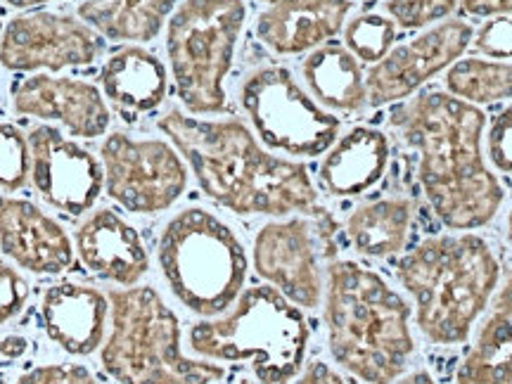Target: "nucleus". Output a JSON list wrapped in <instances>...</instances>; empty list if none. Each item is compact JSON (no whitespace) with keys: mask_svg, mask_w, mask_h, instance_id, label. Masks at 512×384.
I'll return each mask as SVG.
<instances>
[{"mask_svg":"<svg viewBox=\"0 0 512 384\" xmlns=\"http://www.w3.org/2000/svg\"><path fill=\"white\" fill-rule=\"evenodd\" d=\"M392 128L418 155V181L448 230L496 219L505 190L484 157L486 114L446 91H425L392 112Z\"/></svg>","mask_w":512,"mask_h":384,"instance_id":"1","label":"nucleus"},{"mask_svg":"<svg viewBox=\"0 0 512 384\" xmlns=\"http://www.w3.org/2000/svg\"><path fill=\"white\" fill-rule=\"evenodd\" d=\"M204 195L240 216H311L318 190L302 162L268 152L245 121L169 110L157 121Z\"/></svg>","mask_w":512,"mask_h":384,"instance_id":"2","label":"nucleus"},{"mask_svg":"<svg viewBox=\"0 0 512 384\" xmlns=\"http://www.w3.org/2000/svg\"><path fill=\"white\" fill-rule=\"evenodd\" d=\"M323 318L339 368L368 384H394L415 354L413 304L380 273L349 259L328 261Z\"/></svg>","mask_w":512,"mask_h":384,"instance_id":"3","label":"nucleus"},{"mask_svg":"<svg viewBox=\"0 0 512 384\" xmlns=\"http://www.w3.org/2000/svg\"><path fill=\"white\" fill-rule=\"evenodd\" d=\"M501 261L477 233L430 235L396 261V278L413 299L415 325L427 342L458 347L489 309Z\"/></svg>","mask_w":512,"mask_h":384,"instance_id":"4","label":"nucleus"},{"mask_svg":"<svg viewBox=\"0 0 512 384\" xmlns=\"http://www.w3.org/2000/svg\"><path fill=\"white\" fill-rule=\"evenodd\" d=\"M309 337L297 304L273 285H254L223 316L192 325L188 347L207 361L249 363L261 384H290L302 373Z\"/></svg>","mask_w":512,"mask_h":384,"instance_id":"5","label":"nucleus"},{"mask_svg":"<svg viewBox=\"0 0 512 384\" xmlns=\"http://www.w3.org/2000/svg\"><path fill=\"white\" fill-rule=\"evenodd\" d=\"M112 332L100 347L102 370L117 384H214L219 363L183 351L181 320L155 287L110 290Z\"/></svg>","mask_w":512,"mask_h":384,"instance_id":"6","label":"nucleus"},{"mask_svg":"<svg viewBox=\"0 0 512 384\" xmlns=\"http://www.w3.org/2000/svg\"><path fill=\"white\" fill-rule=\"evenodd\" d=\"M157 259L171 294L200 318L223 316L245 292V245L228 223L202 207L178 211L166 223Z\"/></svg>","mask_w":512,"mask_h":384,"instance_id":"7","label":"nucleus"},{"mask_svg":"<svg viewBox=\"0 0 512 384\" xmlns=\"http://www.w3.org/2000/svg\"><path fill=\"white\" fill-rule=\"evenodd\" d=\"M247 22L242 0H183L166 22V57L185 112H226V83Z\"/></svg>","mask_w":512,"mask_h":384,"instance_id":"8","label":"nucleus"},{"mask_svg":"<svg viewBox=\"0 0 512 384\" xmlns=\"http://www.w3.org/2000/svg\"><path fill=\"white\" fill-rule=\"evenodd\" d=\"M240 105L261 145L292 159L320 157L342 136V121L320 107L280 64L259 67L240 86Z\"/></svg>","mask_w":512,"mask_h":384,"instance_id":"9","label":"nucleus"},{"mask_svg":"<svg viewBox=\"0 0 512 384\" xmlns=\"http://www.w3.org/2000/svg\"><path fill=\"white\" fill-rule=\"evenodd\" d=\"M105 192L131 214H159L188 188V164L171 143L110 133L100 145Z\"/></svg>","mask_w":512,"mask_h":384,"instance_id":"10","label":"nucleus"},{"mask_svg":"<svg viewBox=\"0 0 512 384\" xmlns=\"http://www.w3.org/2000/svg\"><path fill=\"white\" fill-rule=\"evenodd\" d=\"M102 38L81 17L62 12H24L0 36V64L8 72H62L88 67L102 53Z\"/></svg>","mask_w":512,"mask_h":384,"instance_id":"11","label":"nucleus"},{"mask_svg":"<svg viewBox=\"0 0 512 384\" xmlns=\"http://www.w3.org/2000/svg\"><path fill=\"white\" fill-rule=\"evenodd\" d=\"M472 38H475L472 24L448 17L411 41L394 46L368 69V105L384 107L392 102H406L427 81L458 62L467 48H472Z\"/></svg>","mask_w":512,"mask_h":384,"instance_id":"12","label":"nucleus"},{"mask_svg":"<svg viewBox=\"0 0 512 384\" xmlns=\"http://www.w3.org/2000/svg\"><path fill=\"white\" fill-rule=\"evenodd\" d=\"M29 150V181L48 207L64 216H83L93 209L105 190L100 157L55 126L31 128Z\"/></svg>","mask_w":512,"mask_h":384,"instance_id":"13","label":"nucleus"},{"mask_svg":"<svg viewBox=\"0 0 512 384\" xmlns=\"http://www.w3.org/2000/svg\"><path fill=\"white\" fill-rule=\"evenodd\" d=\"M320 249L311 219L271 221L256 233L252 261L254 271L285 294L299 309H318L323 304V271Z\"/></svg>","mask_w":512,"mask_h":384,"instance_id":"14","label":"nucleus"},{"mask_svg":"<svg viewBox=\"0 0 512 384\" xmlns=\"http://www.w3.org/2000/svg\"><path fill=\"white\" fill-rule=\"evenodd\" d=\"M12 110L19 117L60 121L76 138H100L110 128L112 114L105 95L91 81L72 76L31 74L12 93Z\"/></svg>","mask_w":512,"mask_h":384,"instance_id":"15","label":"nucleus"},{"mask_svg":"<svg viewBox=\"0 0 512 384\" xmlns=\"http://www.w3.org/2000/svg\"><path fill=\"white\" fill-rule=\"evenodd\" d=\"M0 252L24 271L60 275L74 266L72 238L29 200L0 197Z\"/></svg>","mask_w":512,"mask_h":384,"instance_id":"16","label":"nucleus"},{"mask_svg":"<svg viewBox=\"0 0 512 384\" xmlns=\"http://www.w3.org/2000/svg\"><path fill=\"white\" fill-rule=\"evenodd\" d=\"M351 0H278L256 17V36L275 55H309L342 34Z\"/></svg>","mask_w":512,"mask_h":384,"instance_id":"17","label":"nucleus"},{"mask_svg":"<svg viewBox=\"0 0 512 384\" xmlns=\"http://www.w3.org/2000/svg\"><path fill=\"white\" fill-rule=\"evenodd\" d=\"M74 249L88 271L121 287L138 285L150 268L138 230L107 207L95 209L76 228Z\"/></svg>","mask_w":512,"mask_h":384,"instance_id":"18","label":"nucleus"},{"mask_svg":"<svg viewBox=\"0 0 512 384\" xmlns=\"http://www.w3.org/2000/svg\"><path fill=\"white\" fill-rule=\"evenodd\" d=\"M43 328L50 342L72 356H91L105 344L110 299L81 283H57L43 292Z\"/></svg>","mask_w":512,"mask_h":384,"instance_id":"19","label":"nucleus"},{"mask_svg":"<svg viewBox=\"0 0 512 384\" xmlns=\"http://www.w3.org/2000/svg\"><path fill=\"white\" fill-rule=\"evenodd\" d=\"M389 159L392 147L380 128L356 126L325 152L318 164V183L330 197L366 195L387 176Z\"/></svg>","mask_w":512,"mask_h":384,"instance_id":"20","label":"nucleus"},{"mask_svg":"<svg viewBox=\"0 0 512 384\" xmlns=\"http://www.w3.org/2000/svg\"><path fill=\"white\" fill-rule=\"evenodd\" d=\"M475 344L456 370V384H512V268L501 275Z\"/></svg>","mask_w":512,"mask_h":384,"instance_id":"21","label":"nucleus"},{"mask_svg":"<svg viewBox=\"0 0 512 384\" xmlns=\"http://www.w3.org/2000/svg\"><path fill=\"white\" fill-rule=\"evenodd\" d=\"M100 91L128 114L155 112L169 91L164 62L143 46H124L100 69Z\"/></svg>","mask_w":512,"mask_h":384,"instance_id":"22","label":"nucleus"},{"mask_svg":"<svg viewBox=\"0 0 512 384\" xmlns=\"http://www.w3.org/2000/svg\"><path fill=\"white\" fill-rule=\"evenodd\" d=\"M302 76L311 98L332 114H358L368 107L363 64L339 43L311 50L302 62Z\"/></svg>","mask_w":512,"mask_h":384,"instance_id":"23","label":"nucleus"},{"mask_svg":"<svg viewBox=\"0 0 512 384\" xmlns=\"http://www.w3.org/2000/svg\"><path fill=\"white\" fill-rule=\"evenodd\" d=\"M178 0H83L79 17L112 43H145L159 36Z\"/></svg>","mask_w":512,"mask_h":384,"instance_id":"24","label":"nucleus"},{"mask_svg":"<svg viewBox=\"0 0 512 384\" xmlns=\"http://www.w3.org/2000/svg\"><path fill=\"white\" fill-rule=\"evenodd\" d=\"M413 214V202L406 197H384L351 211L344 233L358 254L387 259L406 247Z\"/></svg>","mask_w":512,"mask_h":384,"instance_id":"25","label":"nucleus"},{"mask_svg":"<svg viewBox=\"0 0 512 384\" xmlns=\"http://www.w3.org/2000/svg\"><path fill=\"white\" fill-rule=\"evenodd\" d=\"M446 93L470 105H496L512 98V62L460 57L446 69Z\"/></svg>","mask_w":512,"mask_h":384,"instance_id":"26","label":"nucleus"},{"mask_svg":"<svg viewBox=\"0 0 512 384\" xmlns=\"http://www.w3.org/2000/svg\"><path fill=\"white\" fill-rule=\"evenodd\" d=\"M344 48L361 64L380 62L399 38V27L389 15L377 12H363L349 19L342 29Z\"/></svg>","mask_w":512,"mask_h":384,"instance_id":"27","label":"nucleus"},{"mask_svg":"<svg viewBox=\"0 0 512 384\" xmlns=\"http://www.w3.org/2000/svg\"><path fill=\"white\" fill-rule=\"evenodd\" d=\"M29 136L10 121H0V190L17 192L29 183Z\"/></svg>","mask_w":512,"mask_h":384,"instance_id":"28","label":"nucleus"},{"mask_svg":"<svg viewBox=\"0 0 512 384\" xmlns=\"http://www.w3.org/2000/svg\"><path fill=\"white\" fill-rule=\"evenodd\" d=\"M460 0H387L384 10L399 29H430L458 10Z\"/></svg>","mask_w":512,"mask_h":384,"instance_id":"29","label":"nucleus"},{"mask_svg":"<svg viewBox=\"0 0 512 384\" xmlns=\"http://www.w3.org/2000/svg\"><path fill=\"white\" fill-rule=\"evenodd\" d=\"M472 48L489 60L508 62L512 60V15L486 19L475 31Z\"/></svg>","mask_w":512,"mask_h":384,"instance_id":"30","label":"nucleus"},{"mask_svg":"<svg viewBox=\"0 0 512 384\" xmlns=\"http://www.w3.org/2000/svg\"><path fill=\"white\" fill-rule=\"evenodd\" d=\"M486 157L496 171L512 176V105L491 119L486 131Z\"/></svg>","mask_w":512,"mask_h":384,"instance_id":"31","label":"nucleus"},{"mask_svg":"<svg viewBox=\"0 0 512 384\" xmlns=\"http://www.w3.org/2000/svg\"><path fill=\"white\" fill-rule=\"evenodd\" d=\"M29 302V283L15 266L0 261V325L17 318Z\"/></svg>","mask_w":512,"mask_h":384,"instance_id":"32","label":"nucleus"},{"mask_svg":"<svg viewBox=\"0 0 512 384\" xmlns=\"http://www.w3.org/2000/svg\"><path fill=\"white\" fill-rule=\"evenodd\" d=\"M12 384H100L86 366L79 363H50V366L31 368L19 375Z\"/></svg>","mask_w":512,"mask_h":384,"instance_id":"33","label":"nucleus"},{"mask_svg":"<svg viewBox=\"0 0 512 384\" xmlns=\"http://www.w3.org/2000/svg\"><path fill=\"white\" fill-rule=\"evenodd\" d=\"M458 8L463 10L467 17L491 19L512 15V0H460Z\"/></svg>","mask_w":512,"mask_h":384,"instance_id":"34","label":"nucleus"},{"mask_svg":"<svg viewBox=\"0 0 512 384\" xmlns=\"http://www.w3.org/2000/svg\"><path fill=\"white\" fill-rule=\"evenodd\" d=\"M240 384H256V382L242 380ZM294 384H344V380H342V375H337L335 370L328 366V363L313 361L311 366L297 377V382Z\"/></svg>","mask_w":512,"mask_h":384,"instance_id":"35","label":"nucleus"},{"mask_svg":"<svg viewBox=\"0 0 512 384\" xmlns=\"http://www.w3.org/2000/svg\"><path fill=\"white\" fill-rule=\"evenodd\" d=\"M29 351V339L22 337V335H8L0 339V356L3 358H10V361H15V358H22L24 354Z\"/></svg>","mask_w":512,"mask_h":384,"instance_id":"36","label":"nucleus"},{"mask_svg":"<svg viewBox=\"0 0 512 384\" xmlns=\"http://www.w3.org/2000/svg\"><path fill=\"white\" fill-rule=\"evenodd\" d=\"M396 384H441V382L434 380V377L427 373V370H413V373L399 377Z\"/></svg>","mask_w":512,"mask_h":384,"instance_id":"37","label":"nucleus"},{"mask_svg":"<svg viewBox=\"0 0 512 384\" xmlns=\"http://www.w3.org/2000/svg\"><path fill=\"white\" fill-rule=\"evenodd\" d=\"M5 3L17 10H31V8H41V5L55 3V0H5Z\"/></svg>","mask_w":512,"mask_h":384,"instance_id":"38","label":"nucleus"},{"mask_svg":"<svg viewBox=\"0 0 512 384\" xmlns=\"http://www.w3.org/2000/svg\"><path fill=\"white\" fill-rule=\"evenodd\" d=\"M508 242L512 245V209H510V214H508Z\"/></svg>","mask_w":512,"mask_h":384,"instance_id":"39","label":"nucleus"},{"mask_svg":"<svg viewBox=\"0 0 512 384\" xmlns=\"http://www.w3.org/2000/svg\"><path fill=\"white\" fill-rule=\"evenodd\" d=\"M259 3H268V5H273V3H278V0H259Z\"/></svg>","mask_w":512,"mask_h":384,"instance_id":"40","label":"nucleus"}]
</instances>
